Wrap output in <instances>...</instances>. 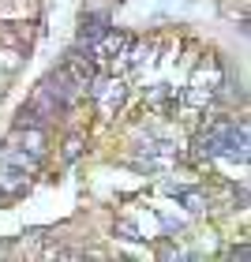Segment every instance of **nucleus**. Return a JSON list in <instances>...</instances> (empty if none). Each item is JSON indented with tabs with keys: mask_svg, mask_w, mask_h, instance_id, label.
<instances>
[{
	"mask_svg": "<svg viewBox=\"0 0 251 262\" xmlns=\"http://www.w3.org/2000/svg\"><path fill=\"white\" fill-rule=\"evenodd\" d=\"M176 199H180L191 213H202V210H206V199H202L199 191H176Z\"/></svg>",
	"mask_w": 251,
	"mask_h": 262,
	"instance_id": "39448f33",
	"label": "nucleus"
},
{
	"mask_svg": "<svg viewBox=\"0 0 251 262\" xmlns=\"http://www.w3.org/2000/svg\"><path fill=\"white\" fill-rule=\"evenodd\" d=\"M173 158H176L173 142H142V161H147L150 169H154V165H169Z\"/></svg>",
	"mask_w": 251,
	"mask_h": 262,
	"instance_id": "20e7f679",
	"label": "nucleus"
},
{
	"mask_svg": "<svg viewBox=\"0 0 251 262\" xmlns=\"http://www.w3.org/2000/svg\"><path fill=\"white\" fill-rule=\"evenodd\" d=\"M64 71L75 79V86H90V79H94V60H90V56H82V53H68Z\"/></svg>",
	"mask_w": 251,
	"mask_h": 262,
	"instance_id": "f03ea898",
	"label": "nucleus"
},
{
	"mask_svg": "<svg viewBox=\"0 0 251 262\" xmlns=\"http://www.w3.org/2000/svg\"><path fill=\"white\" fill-rule=\"evenodd\" d=\"M105 30H109V15H101V11H94V15H82V23H79V41L94 45Z\"/></svg>",
	"mask_w": 251,
	"mask_h": 262,
	"instance_id": "7ed1b4c3",
	"label": "nucleus"
},
{
	"mask_svg": "<svg viewBox=\"0 0 251 262\" xmlns=\"http://www.w3.org/2000/svg\"><path fill=\"white\" fill-rule=\"evenodd\" d=\"M79 150H82V142H79V139H71V142H68V150H64V158H68V161H71V158H79Z\"/></svg>",
	"mask_w": 251,
	"mask_h": 262,
	"instance_id": "423d86ee",
	"label": "nucleus"
},
{
	"mask_svg": "<svg viewBox=\"0 0 251 262\" xmlns=\"http://www.w3.org/2000/svg\"><path fill=\"white\" fill-rule=\"evenodd\" d=\"M120 232L128 236V240H139V236H135V225H131V221H120Z\"/></svg>",
	"mask_w": 251,
	"mask_h": 262,
	"instance_id": "0eeeda50",
	"label": "nucleus"
},
{
	"mask_svg": "<svg viewBox=\"0 0 251 262\" xmlns=\"http://www.w3.org/2000/svg\"><path fill=\"white\" fill-rule=\"evenodd\" d=\"M90 94L101 101L105 113H116L124 101V82L120 79H90Z\"/></svg>",
	"mask_w": 251,
	"mask_h": 262,
	"instance_id": "f257e3e1",
	"label": "nucleus"
}]
</instances>
